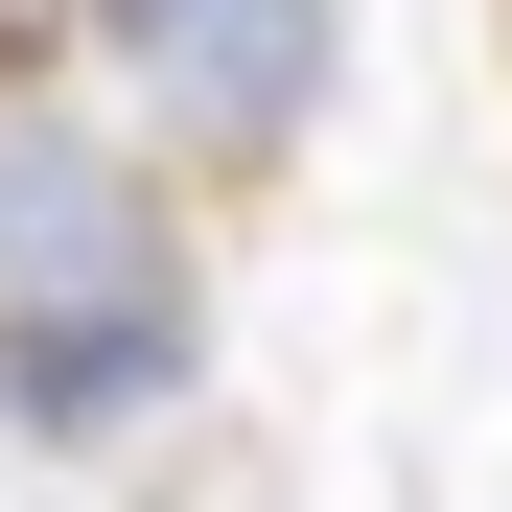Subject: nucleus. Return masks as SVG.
Wrapping results in <instances>:
<instances>
[{
  "label": "nucleus",
  "instance_id": "f257e3e1",
  "mask_svg": "<svg viewBox=\"0 0 512 512\" xmlns=\"http://www.w3.org/2000/svg\"><path fill=\"white\" fill-rule=\"evenodd\" d=\"M140 303H187L163 187L47 94V70H0V350H24V326H140Z\"/></svg>",
  "mask_w": 512,
  "mask_h": 512
},
{
  "label": "nucleus",
  "instance_id": "f03ea898",
  "mask_svg": "<svg viewBox=\"0 0 512 512\" xmlns=\"http://www.w3.org/2000/svg\"><path fill=\"white\" fill-rule=\"evenodd\" d=\"M94 47L140 70V117L187 163H280L326 117V0H94Z\"/></svg>",
  "mask_w": 512,
  "mask_h": 512
},
{
  "label": "nucleus",
  "instance_id": "7ed1b4c3",
  "mask_svg": "<svg viewBox=\"0 0 512 512\" xmlns=\"http://www.w3.org/2000/svg\"><path fill=\"white\" fill-rule=\"evenodd\" d=\"M0 396H24L47 443H94V419L187 396V303H140V326H24V350H0Z\"/></svg>",
  "mask_w": 512,
  "mask_h": 512
}]
</instances>
